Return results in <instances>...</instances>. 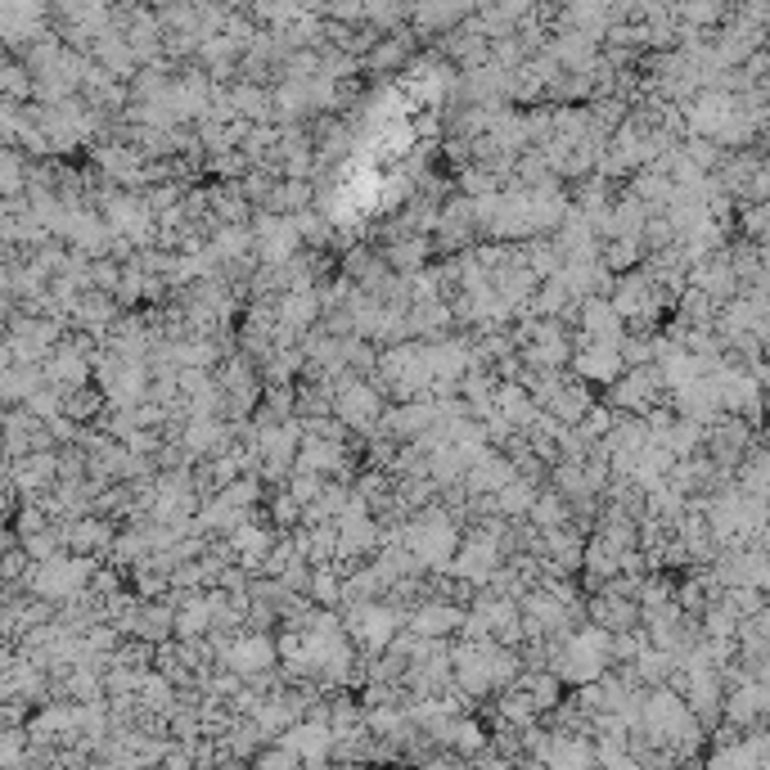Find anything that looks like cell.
Instances as JSON below:
<instances>
[{"mask_svg": "<svg viewBox=\"0 0 770 770\" xmlns=\"http://www.w3.org/2000/svg\"><path fill=\"white\" fill-rule=\"evenodd\" d=\"M401 545L415 555V564L424 572H451L455 555H460V532L451 523V513L447 509H419L415 519L401 528Z\"/></svg>", "mask_w": 770, "mask_h": 770, "instance_id": "obj_1", "label": "cell"}, {"mask_svg": "<svg viewBox=\"0 0 770 770\" xmlns=\"http://www.w3.org/2000/svg\"><path fill=\"white\" fill-rule=\"evenodd\" d=\"M334 419L352 433H375L383 428L388 419V406H383V392L375 383H365L356 375H343L339 379V396H334Z\"/></svg>", "mask_w": 770, "mask_h": 770, "instance_id": "obj_2", "label": "cell"}, {"mask_svg": "<svg viewBox=\"0 0 770 770\" xmlns=\"http://www.w3.org/2000/svg\"><path fill=\"white\" fill-rule=\"evenodd\" d=\"M252 235H257V257L266 266H288L298 262L303 252V230H298V216H275V212H257L252 216Z\"/></svg>", "mask_w": 770, "mask_h": 770, "instance_id": "obj_3", "label": "cell"}, {"mask_svg": "<svg viewBox=\"0 0 770 770\" xmlns=\"http://www.w3.org/2000/svg\"><path fill=\"white\" fill-rule=\"evenodd\" d=\"M621 375H627V356H621V343H585V339H577L572 379L613 388Z\"/></svg>", "mask_w": 770, "mask_h": 770, "instance_id": "obj_4", "label": "cell"}, {"mask_svg": "<svg viewBox=\"0 0 770 770\" xmlns=\"http://www.w3.org/2000/svg\"><path fill=\"white\" fill-rule=\"evenodd\" d=\"M577 316H581V339L585 343H627V320L617 316V307H613V298H585L581 307H577Z\"/></svg>", "mask_w": 770, "mask_h": 770, "instance_id": "obj_5", "label": "cell"}, {"mask_svg": "<svg viewBox=\"0 0 770 770\" xmlns=\"http://www.w3.org/2000/svg\"><path fill=\"white\" fill-rule=\"evenodd\" d=\"M509 483H519V469H513V460L505 451H487L478 464L469 469L464 491H469V500H478V496H500Z\"/></svg>", "mask_w": 770, "mask_h": 770, "instance_id": "obj_6", "label": "cell"}, {"mask_svg": "<svg viewBox=\"0 0 770 770\" xmlns=\"http://www.w3.org/2000/svg\"><path fill=\"white\" fill-rule=\"evenodd\" d=\"M180 447H186V455H222L230 447V428L226 419H186Z\"/></svg>", "mask_w": 770, "mask_h": 770, "instance_id": "obj_7", "label": "cell"}, {"mask_svg": "<svg viewBox=\"0 0 770 770\" xmlns=\"http://www.w3.org/2000/svg\"><path fill=\"white\" fill-rule=\"evenodd\" d=\"M401 613L396 608H383V604H360L352 608V631L365 640V644H388L392 631H396Z\"/></svg>", "mask_w": 770, "mask_h": 770, "instance_id": "obj_8", "label": "cell"}, {"mask_svg": "<svg viewBox=\"0 0 770 770\" xmlns=\"http://www.w3.org/2000/svg\"><path fill=\"white\" fill-rule=\"evenodd\" d=\"M428 248H433V244H428L424 235L392 239V244L383 248V262H388V271H392V275L401 271V275H411V280H415V275H424V271H428Z\"/></svg>", "mask_w": 770, "mask_h": 770, "instance_id": "obj_9", "label": "cell"}, {"mask_svg": "<svg viewBox=\"0 0 770 770\" xmlns=\"http://www.w3.org/2000/svg\"><path fill=\"white\" fill-rule=\"evenodd\" d=\"M549 415H555L564 428H577L585 415H591L595 411V396H591V383H581V379H568V388L555 396V401H549V406H545Z\"/></svg>", "mask_w": 770, "mask_h": 770, "instance_id": "obj_10", "label": "cell"}, {"mask_svg": "<svg viewBox=\"0 0 770 770\" xmlns=\"http://www.w3.org/2000/svg\"><path fill=\"white\" fill-rule=\"evenodd\" d=\"M591 608H595V627H600V631H627V627H636V604H631L627 595L604 591Z\"/></svg>", "mask_w": 770, "mask_h": 770, "instance_id": "obj_11", "label": "cell"}, {"mask_svg": "<svg viewBox=\"0 0 770 770\" xmlns=\"http://www.w3.org/2000/svg\"><path fill=\"white\" fill-rule=\"evenodd\" d=\"M460 621H464V613H460L455 604H442V600H437V604H424L419 613H411V627H415L419 636H442V631H455Z\"/></svg>", "mask_w": 770, "mask_h": 770, "instance_id": "obj_12", "label": "cell"}, {"mask_svg": "<svg viewBox=\"0 0 770 770\" xmlns=\"http://www.w3.org/2000/svg\"><path fill=\"white\" fill-rule=\"evenodd\" d=\"M532 505H536V483H528V478L509 483V487L496 496V513H500L505 523H513V519H532Z\"/></svg>", "mask_w": 770, "mask_h": 770, "instance_id": "obj_13", "label": "cell"}, {"mask_svg": "<svg viewBox=\"0 0 770 770\" xmlns=\"http://www.w3.org/2000/svg\"><path fill=\"white\" fill-rule=\"evenodd\" d=\"M411 36L406 32H388V36H379V46L370 50V59H365V68H370V72H388V68H401V63H406L411 59Z\"/></svg>", "mask_w": 770, "mask_h": 770, "instance_id": "obj_14", "label": "cell"}, {"mask_svg": "<svg viewBox=\"0 0 770 770\" xmlns=\"http://www.w3.org/2000/svg\"><path fill=\"white\" fill-rule=\"evenodd\" d=\"M226 658H230V667H239V672H262L275 653H271L266 636H244V640H235V649H226Z\"/></svg>", "mask_w": 770, "mask_h": 770, "instance_id": "obj_15", "label": "cell"}, {"mask_svg": "<svg viewBox=\"0 0 770 770\" xmlns=\"http://www.w3.org/2000/svg\"><path fill=\"white\" fill-rule=\"evenodd\" d=\"M0 86H5V99L10 104H23V99H36V78H32V68L10 59L5 68H0Z\"/></svg>", "mask_w": 770, "mask_h": 770, "instance_id": "obj_16", "label": "cell"}, {"mask_svg": "<svg viewBox=\"0 0 770 770\" xmlns=\"http://www.w3.org/2000/svg\"><path fill=\"white\" fill-rule=\"evenodd\" d=\"M464 19H473V10L469 5H428V10H411V23L419 27V32H442V27H455V23H464Z\"/></svg>", "mask_w": 770, "mask_h": 770, "instance_id": "obj_17", "label": "cell"}, {"mask_svg": "<svg viewBox=\"0 0 770 770\" xmlns=\"http://www.w3.org/2000/svg\"><path fill=\"white\" fill-rule=\"evenodd\" d=\"M307 595H311L316 604H339V600H343V581H339V568H311Z\"/></svg>", "mask_w": 770, "mask_h": 770, "instance_id": "obj_18", "label": "cell"}, {"mask_svg": "<svg viewBox=\"0 0 770 770\" xmlns=\"http://www.w3.org/2000/svg\"><path fill=\"white\" fill-rule=\"evenodd\" d=\"M271 523L284 532V528H298V523H307V505L303 500H293L288 496V487L280 491V496H271Z\"/></svg>", "mask_w": 770, "mask_h": 770, "instance_id": "obj_19", "label": "cell"}, {"mask_svg": "<svg viewBox=\"0 0 770 770\" xmlns=\"http://www.w3.org/2000/svg\"><path fill=\"white\" fill-rule=\"evenodd\" d=\"M5 203H23V158H19V150H5Z\"/></svg>", "mask_w": 770, "mask_h": 770, "instance_id": "obj_20", "label": "cell"}, {"mask_svg": "<svg viewBox=\"0 0 770 770\" xmlns=\"http://www.w3.org/2000/svg\"><path fill=\"white\" fill-rule=\"evenodd\" d=\"M298 230H303V239H307V244H320V248L329 244V235H334V230H329V222H320V216H316L311 208L298 216Z\"/></svg>", "mask_w": 770, "mask_h": 770, "instance_id": "obj_21", "label": "cell"}, {"mask_svg": "<svg viewBox=\"0 0 770 770\" xmlns=\"http://www.w3.org/2000/svg\"><path fill=\"white\" fill-rule=\"evenodd\" d=\"M415 135H437V114H419L415 118Z\"/></svg>", "mask_w": 770, "mask_h": 770, "instance_id": "obj_22", "label": "cell"}]
</instances>
